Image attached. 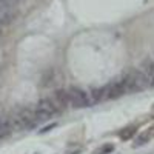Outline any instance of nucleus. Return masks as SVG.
Returning <instances> with one entry per match:
<instances>
[{"instance_id": "obj_4", "label": "nucleus", "mask_w": 154, "mask_h": 154, "mask_svg": "<svg viewBox=\"0 0 154 154\" xmlns=\"http://www.w3.org/2000/svg\"><path fill=\"white\" fill-rule=\"evenodd\" d=\"M59 112L57 106L54 105V102L51 100V97H45V99H40L37 102V105L34 106V114H35V119H37V123L40 122H45V120H49L53 116H56Z\"/></svg>"}, {"instance_id": "obj_5", "label": "nucleus", "mask_w": 154, "mask_h": 154, "mask_svg": "<svg viewBox=\"0 0 154 154\" xmlns=\"http://www.w3.org/2000/svg\"><path fill=\"white\" fill-rule=\"evenodd\" d=\"M139 71L145 77L148 88H154V59H146L142 62Z\"/></svg>"}, {"instance_id": "obj_12", "label": "nucleus", "mask_w": 154, "mask_h": 154, "mask_svg": "<svg viewBox=\"0 0 154 154\" xmlns=\"http://www.w3.org/2000/svg\"><path fill=\"white\" fill-rule=\"evenodd\" d=\"M0 29H2V28H0Z\"/></svg>"}, {"instance_id": "obj_3", "label": "nucleus", "mask_w": 154, "mask_h": 154, "mask_svg": "<svg viewBox=\"0 0 154 154\" xmlns=\"http://www.w3.org/2000/svg\"><path fill=\"white\" fill-rule=\"evenodd\" d=\"M66 100H68V105L75 109L86 108L93 103L89 93H86L85 89L77 88V86H71L69 89H66Z\"/></svg>"}, {"instance_id": "obj_2", "label": "nucleus", "mask_w": 154, "mask_h": 154, "mask_svg": "<svg viewBox=\"0 0 154 154\" xmlns=\"http://www.w3.org/2000/svg\"><path fill=\"white\" fill-rule=\"evenodd\" d=\"M122 79H123V85H125L126 94L139 93V91H143V89L148 88L145 77L142 75V72H140L139 69H133L130 72H126Z\"/></svg>"}, {"instance_id": "obj_1", "label": "nucleus", "mask_w": 154, "mask_h": 154, "mask_svg": "<svg viewBox=\"0 0 154 154\" xmlns=\"http://www.w3.org/2000/svg\"><path fill=\"white\" fill-rule=\"evenodd\" d=\"M11 116V122L14 131H23V130H29L37 123L34 108H22L17 109L16 112L9 114Z\"/></svg>"}, {"instance_id": "obj_8", "label": "nucleus", "mask_w": 154, "mask_h": 154, "mask_svg": "<svg viewBox=\"0 0 154 154\" xmlns=\"http://www.w3.org/2000/svg\"><path fill=\"white\" fill-rule=\"evenodd\" d=\"M137 133V126L136 125H130V126H126L125 130L120 133V139L122 140H130L133 139V136Z\"/></svg>"}, {"instance_id": "obj_11", "label": "nucleus", "mask_w": 154, "mask_h": 154, "mask_svg": "<svg viewBox=\"0 0 154 154\" xmlns=\"http://www.w3.org/2000/svg\"><path fill=\"white\" fill-rule=\"evenodd\" d=\"M148 133H149V136H152V137H154V126H151V128H149V131H148Z\"/></svg>"}, {"instance_id": "obj_9", "label": "nucleus", "mask_w": 154, "mask_h": 154, "mask_svg": "<svg viewBox=\"0 0 154 154\" xmlns=\"http://www.w3.org/2000/svg\"><path fill=\"white\" fill-rule=\"evenodd\" d=\"M149 139H151V136H149V133H148V131H146V133H143V134H140V136L136 139L134 146H142V145L148 143V142H149Z\"/></svg>"}, {"instance_id": "obj_7", "label": "nucleus", "mask_w": 154, "mask_h": 154, "mask_svg": "<svg viewBox=\"0 0 154 154\" xmlns=\"http://www.w3.org/2000/svg\"><path fill=\"white\" fill-rule=\"evenodd\" d=\"M51 100L54 102V105L57 106L59 111L65 109L68 106V100H66V91L65 89H57V91L53 94V97H51Z\"/></svg>"}, {"instance_id": "obj_10", "label": "nucleus", "mask_w": 154, "mask_h": 154, "mask_svg": "<svg viewBox=\"0 0 154 154\" xmlns=\"http://www.w3.org/2000/svg\"><path fill=\"white\" fill-rule=\"evenodd\" d=\"M114 151V145L112 143H105V145H102L100 148L96 149V154H111Z\"/></svg>"}, {"instance_id": "obj_6", "label": "nucleus", "mask_w": 154, "mask_h": 154, "mask_svg": "<svg viewBox=\"0 0 154 154\" xmlns=\"http://www.w3.org/2000/svg\"><path fill=\"white\" fill-rule=\"evenodd\" d=\"M12 131H14V128H12L11 116L9 114L0 116V139H6L8 136L12 134Z\"/></svg>"}]
</instances>
